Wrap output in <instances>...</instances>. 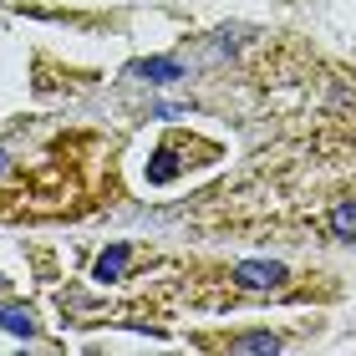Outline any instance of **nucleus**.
<instances>
[{
    "mask_svg": "<svg viewBox=\"0 0 356 356\" xmlns=\"http://www.w3.org/2000/svg\"><path fill=\"white\" fill-rule=\"evenodd\" d=\"M0 331L31 336V331H36V321H31V311H21V305H0Z\"/></svg>",
    "mask_w": 356,
    "mask_h": 356,
    "instance_id": "5",
    "label": "nucleus"
},
{
    "mask_svg": "<svg viewBox=\"0 0 356 356\" xmlns=\"http://www.w3.org/2000/svg\"><path fill=\"white\" fill-rule=\"evenodd\" d=\"M173 173H178V163H173V153L163 148V153H158V158H153V168H148V178H153V184H168V178H173Z\"/></svg>",
    "mask_w": 356,
    "mask_h": 356,
    "instance_id": "6",
    "label": "nucleus"
},
{
    "mask_svg": "<svg viewBox=\"0 0 356 356\" xmlns=\"http://www.w3.org/2000/svg\"><path fill=\"white\" fill-rule=\"evenodd\" d=\"M234 351H280V341L275 336H239Z\"/></svg>",
    "mask_w": 356,
    "mask_h": 356,
    "instance_id": "7",
    "label": "nucleus"
},
{
    "mask_svg": "<svg viewBox=\"0 0 356 356\" xmlns=\"http://www.w3.org/2000/svg\"><path fill=\"white\" fill-rule=\"evenodd\" d=\"M0 168H6V153H0Z\"/></svg>",
    "mask_w": 356,
    "mask_h": 356,
    "instance_id": "8",
    "label": "nucleus"
},
{
    "mask_svg": "<svg viewBox=\"0 0 356 356\" xmlns=\"http://www.w3.org/2000/svg\"><path fill=\"white\" fill-rule=\"evenodd\" d=\"M133 76H143V82H178L184 76V67H178L173 56H148V61H133Z\"/></svg>",
    "mask_w": 356,
    "mask_h": 356,
    "instance_id": "2",
    "label": "nucleus"
},
{
    "mask_svg": "<svg viewBox=\"0 0 356 356\" xmlns=\"http://www.w3.org/2000/svg\"><path fill=\"white\" fill-rule=\"evenodd\" d=\"M0 290H6V280H0Z\"/></svg>",
    "mask_w": 356,
    "mask_h": 356,
    "instance_id": "9",
    "label": "nucleus"
},
{
    "mask_svg": "<svg viewBox=\"0 0 356 356\" xmlns=\"http://www.w3.org/2000/svg\"><path fill=\"white\" fill-rule=\"evenodd\" d=\"M122 270H127V245H112V250H102V254H97V270H92V275L107 285V280H118Z\"/></svg>",
    "mask_w": 356,
    "mask_h": 356,
    "instance_id": "4",
    "label": "nucleus"
},
{
    "mask_svg": "<svg viewBox=\"0 0 356 356\" xmlns=\"http://www.w3.org/2000/svg\"><path fill=\"white\" fill-rule=\"evenodd\" d=\"M234 280L245 290H275L285 280V265H275V260H245V265H234Z\"/></svg>",
    "mask_w": 356,
    "mask_h": 356,
    "instance_id": "1",
    "label": "nucleus"
},
{
    "mask_svg": "<svg viewBox=\"0 0 356 356\" xmlns=\"http://www.w3.org/2000/svg\"><path fill=\"white\" fill-rule=\"evenodd\" d=\"M331 234L346 239V245H356V199H341L331 209Z\"/></svg>",
    "mask_w": 356,
    "mask_h": 356,
    "instance_id": "3",
    "label": "nucleus"
}]
</instances>
